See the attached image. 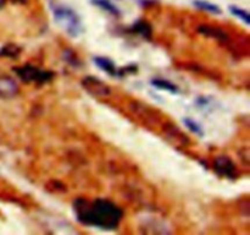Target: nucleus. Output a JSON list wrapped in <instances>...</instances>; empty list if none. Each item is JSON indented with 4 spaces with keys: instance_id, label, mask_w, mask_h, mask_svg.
<instances>
[{
    "instance_id": "nucleus-1",
    "label": "nucleus",
    "mask_w": 250,
    "mask_h": 235,
    "mask_svg": "<svg viewBox=\"0 0 250 235\" xmlns=\"http://www.w3.org/2000/svg\"><path fill=\"white\" fill-rule=\"evenodd\" d=\"M75 211L81 222L103 229H114L122 219V211L107 200H80L76 202Z\"/></svg>"
},
{
    "instance_id": "nucleus-2",
    "label": "nucleus",
    "mask_w": 250,
    "mask_h": 235,
    "mask_svg": "<svg viewBox=\"0 0 250 235\" xmlns=\"http://www.w3.org/2000/svg\"><path fill=\"white\" fill-rule=\"evenodd\" d=\"M54 19L56 24L71 37H78L83 31L82 22L75 10L62 4L51 5Z\"/></svg>"
},
{
    "instance_id": "nucleus-3",
    "label": "nucleus",
    "mask_w": 250,
    "mask_h": 235,
    "mask_svg": "<svg viewBox=\"0 0 250 235\" xmlns=\"http://www.w3.org/2000/svg\"><path fill=\"white\" fill-rule=\"evenodd\" d=\"M17 73H19L20 77L24 81H28V82H45L49 81L53 77V73L48 72V71H42L38 68H34V66H23V68H17L15 69Z\"/></svg>"
},
{
    "instance_id": "nucleus-4",
    "label": "nucleus",
    "mask_w": 250,
    "mask_h": 235,
    "mask_svg": "<svg viewBox=\"0 0 250 235\" xmlns=\"http://www.w3.org/2000/svg\"><path fill=\"white\" fill-rule=\"evenodd\" d=\"M214 168L220 175H225L227 178H231L234 176L236 173V168H234V164L232 163V161H229L226 157H219V158L215 161Z\"/></svg>"
},
{
    "instance_id": "nucleus-5",
    "label": "nucleus",
    "mask_w": 250,
    "mask_h": 235,
    "mask_svg": "<svg viewBox=\"0 0 250 235\" xmlns=\"http://www.w3.org/2000/svg\"><path fill=\"white\" fill-rule=\"evenodd\" d=\"M19 87L12 78L0 76V98H12L16 95Z\"/></svg>"
},
{
    "instance_id": "nucleus-6",
    "label": "nucleus",
    "mask_w": 250,
    "mask_h": 235,
    "mask_svg": "<svg viewBox=\"0 0 250 235\" xmlns=\"http://www.w3.org/2000/svg\"><path fill=\"white\" fill-rule=\"evenodd\" d=\"M95 64H97L98 66H99L100 69H103L104 71H106V72H109L110 75H120L119 73V70L116 69V66L114 65V63H112L110 59L107 58H100V56H97V58L94 59Z\"/></svg>"
},
{
    "instance_id": "nucleus-7",
    "label": "nucleus",
    "mask_w": 250,
    "mask_h": 235,
    "mask_svg": "<svg viewBox=\"0 0 250 235\" xmlns=\"http://www.w3.org/2000/svg\"><path fill=\"white\" fill-rule=\"evenodd\" d=\"M93 4L99 6L100 9L105 10V11L109 12V14L115 15V16H119L120 15V10L117 9L110 0H93Z\"/></svg>"
},
{
    "instance_id": "nucleus-8",
    "label": "nucleus",
    "mask_w": 250,
    "mask_h": 235,
    "mask_svg": "<svg viewBox=\"0 0 250 235\" xmlns=\"http://www.w3.org/2000/svg\"><path fill=\"white\" fill-rule=\"evenodd\" d=\"M194 5L198 9L211 12V14H221V10H220L219 6H216V5L211 4V2L209 1H205V0H195Z\"/></svg>"
},
{
    "instance_id": "nucleus-9",
    "label": "nucleus",
    "mask_w": 250,
    "mask_h": 235,
    "mask_svg": "<svg viewBox=\"0 0 250 235\" xmlns=\"http://www.w3.org/2000/svg\"><path fill=\"white\" fill-rule=\"evenodd\" d=\"M154 86H156L158 88H161V90L170 91V92H177V86H175L173 83H171L170 81L163 80V78H158V80L151 81Z\"/></svg>"
},
{
    "instance_id": "nucleus-10",
    "label": "nucleus",
    "mask_w": 250,
    "mask_h": 235,
    "mask_svg": "<svg viewBox=\"0 0 250 235\" xmlns=\"http://www.w3.org/2000/svg\"><path fill=\"white\" fill-rule=\"evenodd\" d=\"M229 11H231L234 16L241 19L244 24H249V14L247 12V10L241 9V7H237V6H229Z\"/></svg>"
},
{
    "instance_id": "nucleus-11",
    "label": "nucleus",
    "mask_w": 250,
    "mask_h": 235,
    "mask_svg": "<svg viewBox=\"0 0 250 235\" xmlns=\"http://www.w3.org/2000/svg\"><path fill=\"white\" fill-rule=\"evenodd\" d=\"M185 124L187 125V126L189 127V129L192 130V131L194 132V134L200 135V136H203V135H204V131H203L202 126H200V125L198 124L197 121H194V120H192V119H185Z\"/></svg>"
},
{
    "instance_id": "nucleus-12",
    "label": "nucleus",
    "mask_w": 250,
    "mask_h": 235,
    "mask_svg": "<svg viewBox=\"0 0 250 235\" xmlns=\"http://www.w3.org/2000/svg\"><path fill=\"white\" fill-rule=\"evenodd\" d=\"M1 2H2V0H0V6H1Z\"/></svg>"
}]
</instances>
